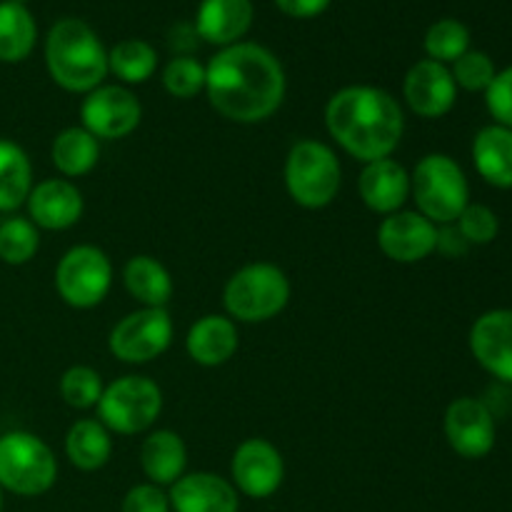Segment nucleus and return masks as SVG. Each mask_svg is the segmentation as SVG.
<instances>
[{"instance_id": "obj_1", "label": "nucleus", "mask_w": 512, "mask_h": 512, "mask_svg": "<svg viewBox=\"0 0 512 512\" xmlns=\"http://www.w3.org/2000/svg\"><path fill=\"white\" fill-rule=\"evenodd\" d=\"M288 80L283 63L258 43L220 48L205 65V95L215 113L240 125H255L283 105Z\"/></svg>"}, {"instance_id": "obj_2", "label": "nucleus", "mask_w": 512, "mask_h": 512, "mask_svg": "<svg viewBox=\"0 0 512 512\" xmlns=\"http://www.w3.org/2000/svg\"><path fill=\"white\" fill-rule=\"evenodd\" d=\"M330 138L360 163L390 158L405 133L398 100L375 85H348L330 95L325 105Z\"/></svg>"}, {"instance_id": "obj_3", "label": "nucleus", "mask_w": 512, "mask_h": 512, "mask_svg": "<svg viewBox=\"0 0 512 512\" xmlns=\"http://www.w3.org/2000/svg\"><path fill=\"white\" fill-rule=\"evenodd\" d=\"M45 65L55 85L88 95L108 75V50L85 20L60 18L45 38Z\"/></svg>"}, {"instance_id": "obj_4", "label": "nucleus", "mask_w": 512, "mask_h": 512, "mask_svg": "<svg viewBox=\"0 0 512 512\" xmlns=\"http://www.w3.org/2000/svg\"><path fill=\"white\" fill-rule=\"evenodd\" d=\"M410 195L418 213L435 225H450L470 205V185L463 168L445 153H430L420 158L410 175Z\"/></svg>"}, {"instance_id": "obj_5", "label": "nucleus", "mask_w": 512, "mask_h": 512, "mask_svg": "<svg viewBox=\"0 0 512 512\" xmlns=\"http://www.w3.org/2000/svg\"><path fill=\"white\" fill-rule=\"evenodd\" d=\"M290 280L278 265L250 263L230 275L223 290L228 318L238 323H265L288 308Z\"/></svg>"}, {"instance_id": "obj_6", "label": "nucleus", "mask_w": 512, "mask_h": 512, "mask_svg": "<svg viewBox=\"0 0 512 512\" xmlns=\"http://www.w3.org/2000/svg\"><path fill=\"white\" fill-rule=\"evenodd\" d=\"M285 188L305 210L328 208L343 183L338 155L320 140H298L285 158Z\"/></svg>"}, {"instance_id": "obj_7", "label": "nucleus", "mask_w": 512, "mask_h": 512, "mask_svg": "<svg viewBox=\"0 0 512 512\" xmlns=\"http://www.w3.org/2000/svg\"><path fill=\"white\" fill-rule=\"evenodd\" d=\"M58 480V460L50 445L38 435L13 430L0 435V490L38 498Z\"/></svg>"}, {"instance_id": "obj_8", "label": "nucleus", "mask_w": 512, "mask_h": 512, "mask_svg": "<svg viewBox=\"0 0 512 512\" xmlns=\"http://www.w3.org/2000/svg\"><path fill=\"white\" fill-rule=\"evenodd\" d=\"M163 410V390L145 375H123L105 385L98 420L118 435H138L155 425Z\"/></svg>"}, {"instance_id": "obj_9", "label": "nucleus", "mask_w": 512, "mask_h": 512, "mask_svg": "<svg viewBox=\"0 0 512 512\" xmlns=\"http://www.w3.org/2000/svg\"><path fill=\"white\" fill-rule=\"evenodd\" d=\"M113 285V263L95 245H75L55 265V290L75 310L100 305Z\"/></svg>"}, {"instance_id": "obj_10", "label": "nucleus", "mask_w": 512, "mask_h": 512, "mask_svg": "<svg viewBox=\"0 0 512 512\" xmlns=\"http://www.w3.org/2000/svg\"><path fill=\"white\" fill-rule=\"evenodd\" d=\"M173 343V320L165 308H140L110 330L108 348L120 363L143 365L160 358Z\"/></svg>"}, {"instance_id": "obj_11", "label": "nucleus", "mask_w": 512, "mask_h": 512, "mask_svg": "<svg viewBox=\"0 0 512 512\" xmlns=\"http://www.w3.org/2000/svg\"><path fill=\"white\" fill-rule=\"evenodd\" d=\"M83 128L98 140L128 138L143 120L138 95L125 85H100L90 90L80 105Z\"/></svg>"}, {"instance_id": "obj_12", "label": "nucleus", "mask_w": 512, "mask_h": 512, "mask_svg": "<svg viewBox=\"0 0 512 512\" xmlns=\"http://www.w3.org/2000/svg\"><path fill=\"white\" fill-rule=\"evenodd\" d=\"M230 475L238 493L245 498L265 500L283 485L285 463L280 450L265 438H248L235 448L230 460Z\"/></svg>"}, {"instance_id": "obj_13", "label": "nucleus", "mask_w": 512, "mask_h": 512, "mask_svg": "<svg viewBox=\"0 0 512 512\" xmlns=\"http://www.w3.org/2000/svg\"><path fill=\"white\" fill-rule=\"evenodd\" d=\"M445 440L465 460H480L495 448V418L480 398H455L443 418Z\"/></svg>"}, {"instance_id": "obj_14", "label": "nucleus", "mask_w": 512, "mask_h": 512, "mask_svg": "<svg viewBox=\"0 0 512 512\" xmlns=\"http://www.w3.org/2000/svg\"><path fill=\"white\" fill-rule=\"evenodd\" d=\"M378 245L393 263L413 265L430 258L438 245V225L418 210H398L385 215L378 228Z\"/></svg>"}, {"instance_id": "obj_15", "label": "nucleus", "mask_w": 512, "mask_h": 512, "mask_svg": "<svg viewBox=\"0 0 512 512\" xmlns=\"http://www.w3.org/2000/svg\"><path fill=\"white\" fill-rule=\"evenodd\" d=\"M403 95L408 108L425 120H438L453 110L458 85L448 65L423 58L405 73Z\"/></svg>"}, {"instance_id": "obj_16", "label": "nucleus", "mask_w": 512, "mask_h": 512, "mask_svg": "<svg viewBox=\"0 0 512 512\" xmlns=\"http://www.w3.org/2000/svg\"><path fill=\"white\" fill-rule=\"evenodd\" d=\"M470 353L493 378L512 385V310L498 308L480 315L470 328Z\"/></svg>"}, {"instance_id": "obj_17", "label": "nucleus", "mask_w": 512, "mask_h": 512, "mask_svg": "<svg viewBox=\"0 0 512 512\" xmlns=\"http://www.w3.org/2000/svg\"><path fill=\"white\" fill-rule=\"evenodd\" d=\"M28 218L35 228L68 230L83 218V193L68 178H48L33 185L28 200Z\"/></svg>"}, {"instance_id": "obj_18", "label": "nucleus", "mask_w": 512, "mask_h": 512, "mask_svg": "<svg viewBox=\"0 0 512 512\" xmlns=\"http://www.w3.org/2000/svg\"><path fill=\"white\" fill-rule=\"evenodd\" d=\"M170 510L175 512H238V490L215 473H188L170 485Z\"/></svg>"}, {"instance_id": "obj_19", "label": "nucleus", "mask_w": 512, "mask_h": 512, "mask_svg": "<svg viewBox=\"0 0 512 512\" xmlns=\"http://www.w3.org/2000/svg\"><path fill=\"white\" fill-rule=\"evenodd\" d=\"M358 190L365 208L378 215H393L408 203L410 173L395 158L373 160V163H365Z\"/></svg>"}, {"instance_id": "obj_20", "label": "nucleus", "mask_w": 512, "mask_h": 512, "mask_svg": "<svg viewBox=\"0 0 512 512\" xmlns=\"http://www.w3.org/2000/svg\"><path fill=\"white\" fill-rule=\"evenodd\" d=\"M255 8L253 0H200L195 15V33L205 43L228 48L243 40L253 25Z\"/></svg>"}, {"instance_id": "obj_21", "label": "nucleus", "mask_w": 512, "mask_h": 512, "mask_svg": "<svg viewBox=\"0 0 512 512\" xmlns=\"http://www.w3.org/2000/svg\"><path fill=\"white\" fill-rule=\"evenodd\" d=\"M238 345V328L228 315H203L190 325L188 338H185V350L203 368L225 365L238 353Z\"/></svg>"}, {"instance_id": "obj_22", "label": "nucleus", "mask_w": 512, "mask_h": 512, "mask_svg": "<svg viewBox=\"0 0 512 512\" xmlns=\"http://www.w3.org/2000/svg\"><path fill=\"white\" fill-rule=\"evenodd\" d=\"M473 163L480 178L500 190L512 188V130L493 123L473 138Z\"/></svg>"}, {"instance_id": "obj_23", "label": "nucleus", "mask_w": 512, "mask_h": 512, "mask_svg": "<svg viewBox=\"0 0 512 512\" xmlns=\"http://www.w3.org/2000/svg\"><path fill=\"white\" fill-rule=\"evenodd\" d=\"M140 465L145 478L153 485H173L185 475L188 465V448L183 438L173 430H153L140 445Z\"/></svg>"}, {"instance_id": "obj_24", "label": "nucleus", "mask_w": 512, "mask_h": 512, "mask_svg": "<svg viewBox=\"0 0 512 512\" xmlns=\"http://www.w3.org/2000/svg\"><path fill=\"white\" fill-rule=\"evenodd\" d=\"M125 290L143 308H165L173 298V278L168 268L153 255H135L123 268Z\"/></svg>"}, {"instance_id": "obj_25", "label": "nucleus", "mask_w": 512, "mask_h": 512, "mask_svg": "<svg viewBox=\"0 0 512 512\" xmlns=\"http://www.w3.org/2000/svg\"><path fill=\"white\" fill-rule=\"evenodd\" d=\"M65 455L83 473H95L113 455V438L100 420L83 418L70 425L65 435Z\"/></svg>"}, {"instance_id": "obj_26", "label": "nucleus", "mask_w": 512, "mask_h": 512, "mask_svg": "<svg viewBox=\"0 0 512 512\" xmlns=\"http://www.w3.org/2000/svg\"><path fill=\"white\" fill-rule=\"evenodd\" d=\"M100 140L90 135L83 125H73L55 135L50 160L63 178H83L98 165Z\"/></svg>"}, {"instance_id": "obj_27", "label": "nucleus", "mask_w": 512, "mask_h": 512, "mask_svg": "<svg viewBox=\"0 0 512 512\" xmlns=\"http://www.w3.org/2000/svg\"><path fill=\"white\" fill-rule=\"evenodd\" d=\"M33 190V165L18 143L0 138V213L25 205Z\"/></svg>"}, {"instance_id": "obj_28", "label": "nucleus", "mask_w": 512, "mask_h": 512, "mask_svg": "<svg viewBox=\"0 0 512 512\" xmlns=\"http://www.w3.org/2000/svg\"><path fill=\"white\" fill-rule=\"evenodd\" d=\"M38 25L25 5L0 3V63H23L35 48Z\"/></svg>"}, {"instance_id": "obj_29", "label": "nucleus", "mask_w": 512, "mask_h": 512, "mask_svg": "<svg viewBox=\"0 0 512 512\" xmlns=\"http://www.w3.org/2000/svg\"><path fill=\"white\" fill-rule=\"evenodd\" d=\"M158 68V53L143 38H125L108 50V73L120 83L140 85L153 78Z\"/></svg>"}, {"instance_id": "obj_30", "label": "nucleus", "mask_w": 512, "mask_h": 512, "mask_svg": "<svg viewBox=\"0 0 512 512\" xmlns=\"http://www.w3.org/2000/svg\"><path fill=\"white\" fill-rule=\"evenodd\" d=\"M423 48L430 60L435 63H455L460 55L470 50V30L458 18H440L428 28L423 40Z\"/></svg>"}, {"instance_id": "obj_31", "label": "nucleus", "mask_w": 512, "mask_h": 512, "mask_svg": "<svg viewBox=\"0 0 512 512\" xmlns=\"http://www.w3.org/2000/svg\"><path fill=\"white\" fill-rule=\"evenodd\" d=\"M40 248V233L30 218H5L0 223V260L5 265H25Z\"/></svg>"}, {"instance_id": "obj_32", "label": "nucleus", "mask_w": 512, "mask_h": 512, "mask_svg": "<svg viewBox=\"0 0 512 512\" xmlns=\"http://www.w3.org/2000/svg\"><path fill=\"white\" fill-rule=\"evenodd\" d=\"M103 390V378H100L98 370L88 368V365H73L60 378V398L75 410L98 408Z\"/></svg>"}, {"instance_id": "obj_33", "label": "nucleus", "mask_w": 512, "mask_h": 512, "mask_svg": "<svg viewBox=\"0 0 512 512\" xmlns=\"http://www.w3.org/2000/svg\"><path fill=\"white\" fill-rule=\"evenodd\" d=\"M163 88L178 100L205 93V65L190 55H178L163 68Z\"/></svg>"}, {"instance_id": "obj_34", "label": "nucleus", "mask_w": 512, "mask_h": 512, "mask_svg": "<svg viewBox=\"0 0 512 512\" xmlns=\"http://www.w3.org/2000/svg\"><path fill=\"white\" fill-rule=\"evenodd\" d=\"M450 73H453V80L458 88L468 90V93H485L498 70H495L493 58L488 53L470 48L468 53L455 60Z\"/></svg>"}, {"instance_id": "obj_35", "label": "nucleus", "mask_w": 512, "mask_h": 512, "mask_svg": "<svg viewBox=\"0 0 512 512\" xmlns=\"http://www.w3.org/2000/svg\"><path fill=\"white\" fill-rule=\"evenodd\" d=\"M455 225L463 233V238L468 240V245H490L500 233L498 215L483 203H470L460 213V218L455 220Z\"/></svg>"}, {"instance_id": "obj_36", "label": "nucleus", "mask_w": 512, "mask_h": 512, "mask_svg": "<svg viewBox=\"0 0 512 512\" xmlns=\"http://www.w3.org/2000/svg\"><path fill=\"white\" fill-rule=\"evenodd\" d=\"M485 105L495 123L512 130V65L495 73L493 83L485 90Z\"/></svg>"}, {"instance_id": "obj_37", "label": "nucleus", "mask_w": 512, "mask_h": 512, "mask_svg": "<svg viewBox=\"0 0 512 512\" xmlns=\"http://www.w3.org/2000/svg\"><path fill=\"white\" fill-rule=\"evenodd\" d=\"M123 512H170V498L153 483L135 485L125 493Z\"/></svg>"}, {"instance_id": "obj_38", "label": "nucleus", "mask_w": 512, "mask_h": 512, "mask_svg": "<svg viewBox=\"0 0 512 512\" xmlns=\"http://www.w3.org/2000/svg\"><path fill=\"white\" fill-rule=\"evenodd\" d=\"M468 240L463 238V233L458 230V225L450 223V225H440L438 228V245L435 250L443 253L445 258H463L468 253Z\"/></svg>"}, {"instance_id": "obj_39", "label": "nucleus", "mask_w": 512, "mask_h": 512, "mask_svg": "<svg viewBox=\"0 0 512 512\" xmlns=\"http://www.w3.org/2000/svg\"><path fill=\"white\" fill-rule=\"evenodd\" d=\"M275 5L280 8V13L290 15V18L308 20V18H315V15L325 13L330 0H275Z\"/></svg>"}, {"instance_id": "obj_40", "label": "nucleus", "mask_w": 512, "mask_h": 512, "mask_svg": "<svg viewBox=\"0 0 512 512\" xmlns=\"http://www.w3.org/2000/svg\"><path fill=\"white\" fill-rule=\"evenodd\" d=\"M0 512H3V490H0Z\"/></svg>"}, {"instance_id": "obj_41", "label": "nucleus", "mask_w": 512, "mask_h": 512, "mask_svg": "<svg viewBox=\"0 0 512 512\" xmlns=\"http://www.w3.org/2000/svg\"><path fill=\"white\" fill-rule=\"evenodd\" d=\"M10 3H20V5H25V3H28V0H10Z\"/></svg>"}]
</instances>
